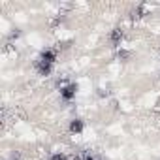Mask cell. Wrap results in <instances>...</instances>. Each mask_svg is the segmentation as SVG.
I'll return each instance as SVG.
<instances>
[{"instance_id":"5","label":"cell","mask_w":160,"mask_h":160,"mask_svg":"<svg viewBox=\"0 0 160 160\" xmlns=\"http://www.w3.org/2000/svg\"><path fill=\"white\" fill-rule=\"evenodd\" d=\"M51 160H64V156H62V154H55Z\"/></svg>"},{"instance_id":"1","label":"cell","mask_w":160,"mask_h":160,"mask_svg":"<svg viewBox=\"0 0 160 160\" xmlns=\"http://www.w3.org/2000/svg\"><path fill=\"white\" fill-rule=\"evenodd\" d=\"M53 62H55V53H53V51H43L42 57H40V60H38V70H40V73H42V75H47V73L51 72Z\"/></svg>"},{"instance_id":"6","label":"cell","mask_w":160,"mask_h":160,"mask_svg":"<svg viewBox=\"0 0 160 160\" xmlns=\"http://www.w3.org/2000/svg\"><path fill=\"white\" fill-rule=\"evenodd\" d=\"M85 160H94V158H92V156H87V158H85Z\"/></svg>"},{"instance_id":"2","label":"cell","mask_w":160,"mask_h":160,"mask_svg":"<svg viewBox=\"0 0 160 160\" xmlns=\"http://www.w3.org/2000/svg\"><path fill=\"white\" fill-rule=\"evenodd\" d=\"M75 91H77V85H68L62 89V98L64 100H72L75 96Z\"/></svg>"},{"instance_id":"4","label":"cell","mask_w":160,"mask_h":160,"mask_svg":"<svg viewBox=\"0 0 160 160\" xmlns=\"http://www.w3.org/2000/svg\"><path fill=\"white\" fill-rule=\"evenodd\" d=\"M111 38H113V43H119V38H121V32H119V30H115Z\"/></svg>"},{"instance_id":"3","label":"cell","mask_w":160,"mask_h":160,"mask_svg":"<svg viewBox=\"0 0 160 160\" xmlns=\"http://www.w3.org/2000/svg\"><path fill=\"white\" fill-rule=\"evenodd\" d=\"M70 130H72L73 134H81V132H83V121L73 119V121L70 122Z\"/></svg>"}]
</instances>
